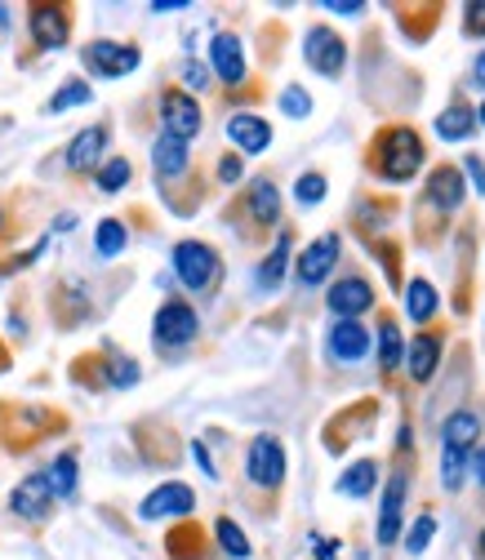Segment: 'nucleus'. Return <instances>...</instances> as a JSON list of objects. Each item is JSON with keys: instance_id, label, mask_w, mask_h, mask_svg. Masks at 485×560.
<instances>
[{"instance_id": "nucleus-31", "label": "nucleus", "mask_w": 485, "mask_h": 560, "mask_svg": "<svg viewBox=\"0 0 485 560\" xmlns=\"http://www.w3.org/2000/svg\"><path fill=\"white\" fill-rule=\"evenodd\" d=\"M125 245H129L125 223H120V219H103V223H99V236H94V249H99L103 258H116V254H125Z\"/></svg>"}, {"instance_id": "nucleus-44", "label": "nucleus", "mask_w": 485, "mask_h": 560, "mask_svg": "<svg viewBox=\"0 0 485 560\" xmlns=\"http://www.w3.org/2000/svg\"><path fill=\"white\" fill-rule=\"evenodd\" d=\"M343 542L338 538H316V560H338Z\"/></svg>"}, {"instance_id": "nucleus-6", "label": "nucleus", "mask_w": 485, "mask_h": 560, "mask_svg": "<svg viewBox=\"0 0 485 560\" xmlns=\"http://www.w3.org/2000/svg\"><path fill=\"white\" fill-rule=\"evenodd\" d=\"M303 58H308V67H312L316 77L334 81V77H343V67H348V40H343L334 27L316 23V27L303 36Z\"/></svg>"}, {"instance_id": "nucleus-37", "label": "nucleus", "mask_w": 485, "mask_h": 560, "mask_svg": "<svg viewBox=\"0 0 485 560\" xmlns=\"http://www.w3.org/2000/svg\"><path fill=\"white\" fill-rule=\"evenodd\" d=\"M107 383H112V387H134V383H138V361H129V357H107Z\"/></svg>"}, {"instance_id": "nucleus-14", "label": "nucleus", "mask_w": 485, "mask_h": 560, "mask_svg": "<svg viewBox=\"0 0 485 560\" xmlns=\"http://www.w3.org/2000/svg\"><path fill=\"white\" fill-rule=\"evenodd\" d=\"M210 67H215V77L223 85H232V90L245 85L250 62H245V45H241L236 32H215V40H210Z\"/></svg>"}, {"instance_id": "nucleus-24", "label": "nucleus", "mask_w": 485, "mask_h": 560, "mask_svg": "<svg viewBox=\"0 0 485 560\" xmlns=\"http://www.w3.org/2000/svg\"><path fill=\"white\" fill-rule=\"evenodd\" d=\"M401 361H405V338H401V325L383 312V316H379V374H383V378H392V374L401 370Z\"/></svg>"}, {"instance_id": "nucleus-17", "label": "nucleus", "mask_w": 485, "mask_h": 560, "mask_svg": "<svg viewBox=\"0 0 485 560\" xmlns=\"http://www.w3.org/2000/svg\"><path fill=\"white\" fill-rule=\"evenodd\" d=\"M103 152H107V125H90L81 129L72 143H67V170L72 174H94L103 165Z\"/></svg>"}, {"instance_id": "nucleus-48", "label": "nucleus", "mask_w": 485, "mask_h": 560, "mask_svg": "<svg viewBox=\"0 0 485 560\" xmlns=\"http://www.w3.org/2000/svg\"><path fill=\"white\" fill-rule=\"evenodd\" d=\"M476 556H485V529L476 534Z\"/></svg>"}, {"instance_id": "nucleus-46", "label": "nucleus", "mask_w": 485, "mask_h": 560, "mask_svg": "<svg viewBox=\"0 0 485 560\" xmlns=\"http://www.w3.org/2000/svg\"><path fill=\"white\" fill-rule=\"evenodd\" d=\"M472 77H476V85L485 90V49L476 54V62H472Z\"/></svg>"}, {"instance_id": "nucleus-38", "label": "nucleus", "mask_w": 485, "mask_h": 560, "mask_svg": "<svg viewBox=\"0 0 485 560\" xmlns=\"http://www.w3.org/2000/svg\"><path fill=\"white\" fill-rule=\"evenodd\" d=\"M463 32L467 36H485V0H472V5H463Z\"/></svg>"}, {"instance_id": "nucleus-9", "label": "nucleus", "mask_w": 485, "mask_h": 560, "mask_svg": "<svg viewBox=\"0 0 485 560\" xmlns=\"http://www.w3.org/2000/svg\"><path fill=\"white\" fill-rule=\"evenodd\" d=\"M192 512H196V489L183 485V480L157 485L152 494L138 503V516L143 521H178V516H192Z\"/></svg>"}, {"instance_id": "nucleus-3", "label": "nucleus", "mask_w": 485, "mask_h": 560, "mask_svg": "<svg viewBox=\"0 0 485 560\" xmlns=\"http://www.w3.org/2000/svg\"><path fill=\"white\" fill-rule=\"evenodd\" d=\"M409 485H414V432L401 428V436H396V467H392V476L383 480V503H379V542H383V547H392V542L401 538Z\"/></svg>"}, {"instance_id": "nucleus-12", "label": "nucleus", "mask_w": 485, "mask_h": 560, "mask_svg": "<svg viewBox=\"0 0 485 560\" xmlns=\"http://www.w3.org/2000/svg\"><path fill=\"white\" fill-rule=\"evenodd\" d=\"M161 120H165V133L178 138V143H192L200 133V103L187 94V90H165L161 94Z\"/></svg>"}, {"instance_id": "nucleus-8", "label": "nucleus", "mask_w": 485, "mask_h": 560, "mask_svg": "<svg viewBox=\"0 0 485 560\" xmlns=\"http://www.w3.org/2000/svg\"><path fill=\"white\" fill-rule=\"evenodd\" d=\"M325 303H330L334 320H361L366 312L379 307V294H374V285L366 276H338L330 285V294H325Z\"/></svg>"}, {"instance_id": "nucleus-39", "label": "nucleus", "mask_w": 485, "mask_h": 560, "mask_svg": "<svg viewBox=\"0 0 485 560\" xmlns=\"http://www.w3.org/2000/svg\"><path fill=\"white\" fill-rule=\"evenodd\" d=\"M325 14H338V19H361V14H366V5H361V0H330Z\"/></svg>"}, {"instance_id": "nucleus-2", "label": "nucleus", "mask_w": 485, "mask_h": 560, "mask_svg": "<svg viewBox=\"0 0 485 560\" xmlns=\"http://www.w3.org/2000/svg\"><path fill=\"white\" fill-rule=\"evenodd\" d=\"M467 196V183H463V170L459 165H437L419 191V209H414V228H419V241H437L446 228H450V214L463 205Z\"/></svg>"}, {"instance_id": "nucleus-32", "label": "nucleus", "mask_w": 485, "mask_h": 560, "mask_svg": "<svg viewBox=\"0 0 485 560\" xmlns=\"http://www.w3.org/2000/svg\"><path fill=\"white\" fill-rule=\"evenodd\" d=\"M90 98H94L90 81H62V90L49 98V107H45V112H54V116H58V112H67V107H85Z\"/></svg>"}, {"instance_id": "nucleus-33", "label": "nucleus", "mask_w": 485, "mask_h": 560, "mask_svg": "<svg viewBox=\"0 0 485 560\" xmlns=\"http://www.w3.org/2000/svg\"><path fill=\"white\" fill-rule=\"evenodd\" d=\"M463 471H467V450H454V445H446L441 450V485L450 489H463Z\"/></svg>"}, {"instance_id": "nucleus-43", "label": "nucleus", "mask_w": 485, "mask_h": 560, "mask_svg": "<svg viewBox=\"0 0 485 560\" xmlns=\"http://www.w3.org/2000/svg\"><path fill=\"white\" fill-rule=\"evenodd\" d=\"M192 458L200 463V471H205V476H210V480H219V467H215V458H210V450H205L200 441L192 445Z\"/></svg>"}, {"instance_id": "nucleus-26", "label": "nucleus", "mask_w": 485, "mask_h": 560, "mask_svg": "<svg viewBox=\"0 0 485 560\" xmlns=\"http://www.w3.org/2000/svg\"><path fill=\"white\" fill-rule=\"evenodd\" d=\"M379 480H383L379 463H374V458H361V463H353L348 471L338 476V494H343V499H370Z\"/></svg>"}, {"instance_id": "nucleus-15", "label": "nucleus", "mask_w": 485, "mask_h": 560, "mask_svg": "<svg viewBox=\"0 0 485 560\" xmlns=\"http://www.w3.org/2000/svg\"><path fill=\"white\" fill-rule=\"evenodd\" d=\"M325 342H330V357L338 365H357V361L370 357V342L374 338H370V329L361 320H334L330 334H325Z\"/></svg>"}, {"instance_id": "nucleus-18", "label": "nucleus", "mask_w": 485, "mask_h": 560, "mask_svg": "<svg viewBox=\"0 0 485 560\" xmlns=\"http://www.w3.org/2000/svg\"><path fill=\"white\" fill-rule=\"evenodd\" d=\"M32 36L41 49H62L67 36H72V14L62 5H36L32 10Z\"/></svg>"}, {"instance_id": "nucleus-10", "label": "nucleus", "mask_w": 485, "mask_h": 560, "mask_svg": "<svg viewBox=\"0 0 485 560\" xmlns=\"http://www.w3.org/2000/svg\"><path fill=\"white\" fill-rule=\"evenodd\" d=\"M85 67L94 77H107V81H120L138 67V45H120V40H90L85 45Z\"/></svg>"}, {"instance_id": "nucleus-41", "label": "nucleus", "mask_w": 485, "mask_h": 560, "mask_svg": "<svg viewBox=\"0 0 485 560\" xmlns=\"http://www.w3.org/2000/svg\"><path fill=\"white\" fill-rule=\"evenodd\" d=\"M241 174H245L241 156H223V161H219V178H223V183H241Z\"/></svg>"}, {"instance_id": "nucleus-45", "label": "nucleus", "mask_w": 485, "mask_h": 560, "mask_svg": "<svg viewBox=\"0 0 485 560\" xmlns=\"http://www.w3.org/2000/svg\"><path fill=\"white\" fill-rule=\"evenodd\" d=\"M472 471H476V485L485 489V450H476V458H472Z\"/></svg>"}, {"instance_id": "nucleus-4", "label": "nucleus", "mask_w": 485, "mask_h": 560, "mask_svg": "<svg viewBox=\"0 0 485 560\" xmlns=\"http://www.w3.org/2000/svg\"><path fill=\"white\" fill-rule=\"evenodd\" d=\"M174 271L187 290L205 294V290H215L219 285V276H223V258L215 245H205V241H178L174 245Z\"/></svg>"}, {"instance_id": "nucleus-29", "label": "nucleus", "mask_w": 485, "mask_h": 560, "mask_svg": "<svg viewBox=\"0 0 485 560\" xmlns=\"http://www.w3.org/2000/svg\"><path fill=\"white\" fill-rule=\"evenodd\" d=\"M215 538H219L223 556H232V560H250V538L241 534V525H236L232 516H219V521H215Z\"/></svg>"}, {"instance_id": "nucleus-35", "label": "nucleus", "mask_w": 485, "mask_h": 560, "mask_svg": "<svg viewBox=\"0 0 485 560\" xmlns=\"http://www.w3.org/2000/svg\"><path fill=\"white\" fill-rule=\"evenodd\" d=\"M325 191H330V178H325V174H316V170L299 174V183H295V200H299V205H321V200H325Z\"/></svg>"}, {"instance_id": "nucleus-11", "label": "nucleus", "mask_w": 485, "mask_h": 560, "mask_svg": "<svg viewBox=\"0 0 485 560\" xmlns=\"http://www.w3.org/2000/svg\"><path fill=\"white\" fill-rule=\"evenodd\" d=\"M338 254H343V236L338 232H325V236H316L303 254H299V262H295V276H299V285H321V280L338 267Z\"/></svg>"}, {"instance_id": "nucleus-42", "label": "nucleus", "mask_w": 485, "mask_h": 560, "mask_svg": "<svg viewBox=\"0 0 485 560\" xmlns=\"http://www.w3.org/2000/svg\"><path fill=\"white\" fill-rule=\"evenodd\" d=\"M183 81H187L196 94H200L205 85H210V77H205V67H200V62H187V67H183Z\"/></svg>"}, {"instance_id": "nucleus-21", "label": "nucleus", "mask_w": 485, "mask_h": 560, "mask_svg": "<svg viewBox=\"0 0 485 560\" xmlns=\"http://www.w3.org/2000/svg\"><path fill=\"white\" fill-rule=\"evenodd\" d=\"M245 214L254 219V228H272L281 219V191H276L272 178H254L245 191Z\"/></svg>"}, {"instance_id": "nucleus-20", "label": "nucleus", "mask_w": 485, "mask_h": 560, "mask_svg": "<svg viewBox=\"0 0 485 560\" xmlns=\"http://www.w3.org/2000/svg\"><path fill=\"white\" fill-rule=\"evenodd\" d=\"M228 138L245 152V156H258V152H267L272 148V125L263 120V116H254V112H236L232 120H228Z\"/></svg>"}, {"instance_id": "nucleus-28", "label": "nucleus", "mask_w": 485, "mask_h": 560, "mask_svg": "<svg viewBox=\"0 0 485 560\" xmlns=\"http://www.w3.org/2000/svg\"><path fill=\"white\" fill-rule=\"evenodd\" d=\"M476 129V107L472 103H463V98H454L441 116H437V133L446 138V143H463V138Z\"/></svg>"}, {"instance_id": "nucleus-7", "label": "nucleus", "mask_w": 485, "mask_h": 560, "mask_svg": "<svg viewBox=\"0 0 485 560\" xmlns=\"http://www.w3.org/2000/svg\"><path fill=\"white\" fill-rule=\"evenodd\" d=\"M245 471L258 489H281L286 485V445L276 436H254L245 450Z\"/></svg>"}, {"instance_id": "nucleus-1", "label": "nucleus", "mask_w": 485, "mask_h": 560, "mask_svg": "<svg viewBox=\"0 0 485 560\" xmlns=\"http://www.w3.org/2000/svg\"><path fill=\"white\" fill-rule=\"evenodd\" d=\"M366 165L383 183H409L428 165V143L414 125H383L366 148Z\"/></svg>"}, {"instance_id": "nucleus-22", "label": "nucleus", "mask_w": 485, "mask_h": 560, "mask_svg": "<svg viewBox=\"0 0 485 560\" xmlns=\"http://www.w3.org/2000/svg\"><path fill=\"white\" fill-rule=\"evenodd\" d=\"M152 165H157V178H161V183H170V178H183V174H187V165H192V156H187V143H178V138L161 133L157 143H152Z\"/></svg>"}, {"instance_id": "nucleus-27", "label": "nucleus", "mask_w": 485, "mask_h": 560, "mask_svg": "<svg viewBox=\"0 0 485 560\" xmlns=\"http://www.w3.org/2000/svg\"><path fill=\"white\" fill-rule=\"evenodd\" d=\"M45 485H49V494H54V499H77V485H81V463H77V454H72V450L58 454V458L49 463Z\"/></svg>"}, {"instance_id": "nucleus-34", "label": "nucleus", "mask_w": 485, "mask_h": 560, "mask_svg": "<svg viewBox=\"0 0 485 560\" xmlns=\"http://www.w3.org/2000/svg\"><path fill=\"white\" fill-rule=\"evenodd\" d=\"M94 183H99V191H107V196L120 191V187L129 183V161H120V156H116V161H103V165L94 170Z\"/></svg>"}, {"instance_id": "nucleus-40", "label": "nucleus", "mask_w": 485, "mask_h": 560, "mask_svg": "<svg viewBox=\"0 0 485 560\" xmlns=\"http://www.w3.org/2000/svg\"><path fill=\"white\" fill-rule=\"evenodd\" d=\"M463 170H467L472 187H476V191H485V156H476V152H472V156L463 161Z\"/></svg>"}, {"instance_id": "nucleus-50", "label": "nucleus", "mask_w": 485, "mask_h": 560, "mask_svg": "<svg viewBox=\"0 0 485 560\" xmlns=\"http://www.w3.org/2000/svg\"><path fill=\"white\" fill-rule=\"evenodd\" d=\"M5 365H10V361H5V352H0V370H5Z\"/></svg>"}, {"instance_id": "nucleus-49", "label": "nucleus", "mask_w": 485, "mask_h": 560, "mask_svg": "<svg viewBox=\"0 0 485 560\" xmlns=\"http://www.w3.org/2000/svg\"><path fill=\"white\" fill-rule=\"evenodd\" d=\"M476 125H485V103H481V112H476Z\"/></svg>"}, {"instance_id": "nucleus-30", "label": "nucleus", "mask_w": 485, "mask_h": 560, "mask_svg": "<svg viewBox=\"0 0 485 560\" xmlns=\"http://www.w3.org/2000/svg\"><path fill=\"white\" fill-rule=\"evenodd\" d=\"M432 534H437V516H432V512H424V516H414V521H409V529L401 534V542H405V551H409V556H424V551H428V542H432Z\"/></svg>"}, {"instance_id": "nucleus-16", "label": "nucleus", "mask_w": 485, "mask_h": 560, "mask_svg": "<svg viewBox=\"0 0 485 560\" xmlns=\"http://www.w3.org/2000/svg\"><path fill=\"white\" fill-rule=\"evenodd\" d=\"M49 508H54V494H49V485H45V476H41V471L14 485V494H10V512H14V516H23V521L41 525V521L49 516Z\"/></svg>"}, {"instance_id": "nucleus-47", "label": "nucleus", "mask_w": 485, "mask_h": 560, "mask_svg": "<svg viewBox=\"0 0 485 560\" xmlns=\"http://www.w3.org/2000/svg\"><path fill=\"white\" fill-rule=\"evenodd\" d=\"M174 10H183L178 0H157V5H152V14H174Z\"/></svg>"}, {"instance_id": "nucleus-13", "label": "nucleus", "mask_w": 485, "mask_h": 560, "mask_svg": "<svg viewBox=\"0 0 485 560\" xmlns=\"http://www.w3.org/2000/svg\"><path fill=\"white\" fill-rule=\"evenodd\" d=\"M441 352H446V329L428 325L424 334H414L405 342V365H409V378L414 383H432L437 365H441Z\"/></svg>"}, {"instance_id": "nucleus-5", "label": "nucleus", "mask_w": 485, "mask_h": 560, "mask_svg": "<svg viewBox=\"0 0 485 560\" xmlns=\"http://www.w3.org/2000/svg\"><path fill=\"white\" fill-rule=\"evenodd\" d=\"M196 334H200V316H196L192 303L170 299V303L157 307V316H152V342L161 347V352H183L187 342H196Z\"/></svg>"}, {"instance_id": "nucleus-19", "label": "nucleus", "mask_w": 485, "mask_h": 560, "mask_svg": "<svg viewBox=\"0 0 485 560\" xmlns=\"http://www.w3.org/2000/svg\"><path fill=\"white\" fill-rule=\"evenodd\" d=\"M401 294H405V316L414 320V325H432L437 320V312H441V294H437V285L428 276H409V285H401Z\"/></svg>"}, {"instance_id": "nucleus-23", "label": "nucleus", "mask_w": 485, "mask_h": 560, "mask_svg": "<svg viewBox=\"0 0 485 560\" xmlns=\"http://www.w3.org/2000/svg\"><path fill=\"white\" fill-rule=\"evenodd\" d=\"M290 232H281L276 236V245H272V254L258 262V276H254V285L263 290V294H272V290H281V280H286V267H290Z\"/></svg>"}, {"instance_id": "nucleus-25", "label": "nucleus", "mask_w": 485, "mask_h": 560, "mask_svg": "<svg viewBox=\"0 0 485 560\" xmlns=\"http://www.w3.org/2000/svg\"><path fill=\"white\" fill-rule=\"evenodd\" d=\"M481 441V413L476 409H454L446 418V428H441V445H454V450H467Z\"/></svg>"}, {"instance_id": "nucleus-36", "label": "nucleus", "mask_w": 485, "mask_h": 560, "mask_svg": "<svg viewBox=\"0 0 485 560\" xmlns=\"http://www.w3.org/2000/svg\"><path fill=\"white\" fill-rule=\"evenodd\" d=\"M281 112H286L290 120H308V116H312V98H308V90H303V85H290V90L281 94Z\"/></svg>"}]
</instances>
